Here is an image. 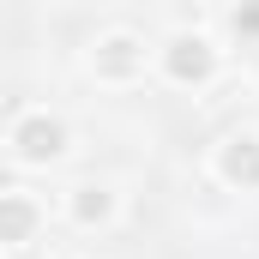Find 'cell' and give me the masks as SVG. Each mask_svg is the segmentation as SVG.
Segmentation results:
<instances>
[{"label": "cell", "mask_w": 259, "mask_h": 259, "mask_svg": "<svg viewBox=\"0 0 259 259\" xmlns=\"http://www.w3.org/2000/svg\"><path fill=\"white\" fill-rule=\"evenodd\" d=\"M49 259H72V253H49Z\"/></svg>", "instance_id": "ba28073f"}, {"label": "cell", "mask_w": 259, "mask_h": 259, "mask_svg": "<svg viewBox=\"0 0 259 259\" xmlns=\"http://www.w3.org/2000/svg\"><path fill=\"white\" fill-rule=\"evenodd\" d=\"M49 235V199L30 193L24 181H12L6 193H0V247L6 253H24V247H36Z\"/></svg>", "instance_id": "8992f818"}, {"label": "cell", "mask_w": 259, "mask_h": 259, "mask_svg": "<svg viewBox=\"0 0 259 259\" xmlns=\"http://www.w3.org/2000/svg\"><path fill=\"white\" fill-rule=\"evenodd\" d=\"M223 66H229V49H223V36L211 30V24H169L163 36H157V78L169 84V91H211L217 78H223Z\"/></svg>", "instance_id": "6da1fadb"}, {"label": "cell", "mask_w": 259, "mask_h": 259, "mask_svg": "<svg viewBox=\"0 0 259 259\" xmlns=\"http://www.w3.org/2000/svg\"><path fill=\"white\" fill-rule=\"evenodd\" d=\"M0 145H6V163L18 175H49L72 157V121L49 103H24V109H12Z\"/></svg>", "instance_id": "7a4b0ae2"}, {"label": "cell", "mask_w": 259, "mask_h": 259, "mask_svg": "<svg viewBox=\"0 0 259 259\" xmlns=\"http://www.w3.org/2000/svg\"><path fill=\"white\" fill-rule=\"evenodd\" d=\"M78 61L103 91H133V84H145L157 72V42L145 30H133V24H103V30L84 36Z\"/></svg>", "instance_id": "3957f363"}, {"label": "cell", "mask_w": 259, "mask_h": 259, "mask_svg": "<svg viewBox=\"0 0 259 259\" xmlns=\"http://www.w3.org/2000/svg\"><path fill=\"white\" fill-rule=\"evenodd\" d=\"M229 24H235V30H259V6H241V12H229Z\"/></svg>", "instance_id": "52a82bcc"}, {"label": "cell", "mask_w": 259, "mask_h": 259, "mask_svg": "<svg viewBox=\"0 0 259 259\" xmlns=\"http://www.w3.org/2000/svg\"><path fill=\"white\" fill-rule=\"evenodd\" d=\"M121 211H127V199H121L115 181H103V175H84V181H72L61 193V217L78 235H109L121 223Z\"/></svg>", "instance_id": "5b68a950"}, {"label": "cell", "mask_w": 259, "mask_h": 259, "mask_svg": "<svg viewBox=\"0 0 259 259\" xmlns=\"http://www.w3.org/2000/svg\"><path fill=\"white\" fill-rule=\"evenodd\" d=\"M205 169L217 187L229 193H259V127H229L211 139L205 151Z\"/></svg>", "instance_id": "277c9868"}]
</instances>
